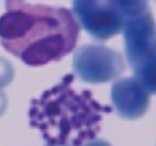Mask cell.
Returning <instances> with one entry per match:
<instances>
[{
  "label": "cell",
  "instance_id": "cell-6",
  "mask_svg": "<svg viewBox=\"0 0 156 146\" xmlns=\"http://www.w3.org/2000/svg\"><path fill=\"white\" fill-rule=\"evenodd\" d=\"M113 2L119 8L125 19L149 10L147 0H113Z\"/></svg>",
  "mask_w": 156,
  "mask_h": 146
},
{
  "label": "cell",
  "instance_id": "cell-5",
  "mask_svg": "<svg viewBox=\"0 0 156 146\" xmlns=\"http://www.w3.org/2000/svg\"><path fill=\"white\" fill-rule=\"evenodd\" d=\"M74 69L79 76L90 82L112 79L122 72L123 61L112 50L102 46L87 45L74 56Z\"/></svg>",
  "mask_w": 156,
  "mask_h": 146
},
{
  "label": "cell",
  "instance_id": "cell-2",
  "mask_svg": "<svg viewBox=\"0 0 156 146\" xmlns=\"http://www.w3.org/2000/svg\"><path fill=\"white\" fill-rule=\"evenodd\" d=\"M73 80L67 75L30 103V124L41 132L48 146H81L99 130L103 108L90 92H76Z\"/></svg>",
  "mask_w": 156,
  "mask_h": 146
},
{
  "label": "cell",
  "instance_id": "cell-4",
  "mask_svg": "<svg viewBox=\"0 0 156 146\" xmlns=\"http://www.w3.org/2000/svg\"><path fill=\"white\" fill-rule=\"evenodd\" d=\"M78 24L93 38L106 40L123 31L125 17L113 0H73Z\"/></svg>",
  "mask_w": 156,
  "mask_h": 146
},
{
  "label": "cell",
  "instance_id": "cell-1",
  "mask_svg": "<svg viewBox=\"0 0 156 146\" xmlns=\"http://www.w3.org/2000/svg\"><path fill=\"white\" fill-rule=\"evenodd\" d=\"M0 17V43L29 66L58 61L71 53L79 36V24L65 8L6 0Z\"/></svg>",
  "mask_w": 156,
  "mask_h": 146
},
{
  "label": "cell",
  "instance_id": "cell-3",
  "mask_svg": "<svg viewBox=\"0 0 156 146\" xmlns=\"http://www.w3.org/2000/svg\"><path fill=\"white\" fill-rule=\"evenodd\" d=\"M123 32L130 66L143 85L156 92V23L151 11L126 18Z\"/></svg>",
  "mask_w": 156,
  "mask_h": 146
}]
</instances>
